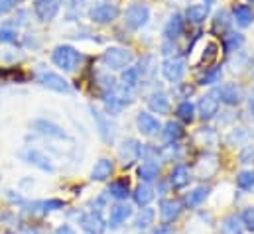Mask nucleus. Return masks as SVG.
<instances>
[{"label":"nucleus","instance_id":"33","mask_svg":"<svg viewBox=\"0 0 254 234\" xmlns=\"http://www.w3.org/2000/svg\"><path fill=\"white\" fill-rule=\"evenodd\" d=\"M221 231L225 234H241L245 231L241 217H239V215H229V217H225V219L221 221Z\"/></svg>","mask_w":254,"mask_h":234},{"label":"nucleus","instance_id":"5","mask_svg":"<svg viewBox=\"0 0 254 234\" xmlns=\"http://www.w3.org/2000/svg\"><path fill=\"white\" fill-rule=\"evenodd\" d=\"M77 225L87 234H103L107 231V223L101 215V211H87L77 215Z\"/></svg>","mask_w":254,"mask_h":234},{"label":"nucleus","instance_id":"39","mask_svg":"<svg viewBox=\"0 0 254 234\" xmlns=\"http://www.w3.org/2000/svg\"><path fill=\"white\" fill-rule=\"evenodd\" d=\"M237 187L241 191H253L254 189V172H241L237 176Z\"/></svg>","mask_w":254,"mask_h":234},{"label":"nucleus","instance_id":"24","mask_svg":"<svg viewBox=\"0 0 254 234\" xmlns=\"http://www.w3.org/2000/svg\"><path fill=\"white\" fill-rule=\"evenodd\" d=\"M156 193H154V187L150 183H140L134 191H132V199L138 207H148L152 201H154Z\"/></svg>","mask_w":254,"mask_h":234},{"label":"nucleus","instance_id":"15","mask_svg":"<svg viewBox=\"0 0 254 234\" xmlns=\"http://www.w3.org/2000/svg\"><path fill=\"white\" fill-rule=\"evenodd\" d=\"M60 12V0H36L34 14L40 22H52Z\"/></svg>","mask_w":254,"mask_h":234},{"label":"nucleus","instance_id":"32","mask_svg":"<svg viewBox=\"0 0 254 234\" xmlns=\"http://www.w3.org/2000/svg\"><path fill=\"white\" fill-rule=\"evenodd\" d=\"M221 75H223V67H221V65L205 67V73L199 77V85H203V87H211V85H217V83L221 81Z\"/></svg>","mask_w":254,"mask_h":234},{"label":"nucleus","instance_id":"34","mask_svg":"<svg viewBox=\"0 0 254 234\" xmlns=\"http://www.w3.org/2000/svg\"><path fill=\"white\" fill-rule=\"evenodd\" d=\"M243 44H245V36H243V34H237V32H227V34H223V48H225L227 54L237 52Z\"/></svg>","mask_w":254,"mask_h":234},{"label":"nucleus","instance_id":"27","mask_svg":"<svg viewBox=\"0 0 254 234\" xmlns=\"http://www.w3.org/2000/svg\"><path fill=\"white\" fill-rule=\"evenodd\" d=\"M233 18L241 28H247L254 22V12L249 4H235L233 6Z\"/></svg>","mask_w":254,"mask_h":234},{"label":"nucleus","instance_id":"11","mask_svg":"<svg viewBox=\"0 0 254 234\" xmlns=\"http://www.w3.org/2000/svg\"><path fill=\"white\" fill-rule=\"evenodd\" d=\"M119 8L115 6V4H111V2H105V4H99V6H93L91 8V12H89V16H91V20L93 22H97V24H113L117 18H119Z\"/></svg>","mask_w":254,"mask_h":234},{"label":"nucleus","instance_id":"29","mask_svg":"<svg viewBox=\"0 0 254 234\" xmlns=\"http://www.w3.org/2000/svg\"><path fill=\"white\" fill-rule=\"evenodd\" d=\"M109 195H111L113 199H117L119 203L127 201L128 197L132 195V193H130V183H128V179H117V181H113V183L109 185Z\"/></svg>","mask_w":254,"mask_h":234},{"label":"nucleus","instance_id":"2","mask_svg":"<svg viewBox=\"0 0 254 234\" xmlns=\"http://www.w3.org/2000/svg\"><path fill=\"white\" fill-rule=\"evenodd\" d=\"M103 61L111 71H125L132 65L134 54L127 48H109L103 54Z\"/></svg>","mask_w":254,"mask_h":234},{"label":"nucleus","instance_id":"21","mask_svg":"<svg viewBox=\"0 0 254 234\" xmlns=\"http://www.w3.org/2000/svg\"><path fill=\"white\" fill-rule=\"evenodd\" d=\"M191 172L188 166H184V164H180V166H176L174 170H172V174H170V187L172 189H184V187H188L191 183Z\"/></svg>","mask_w":254,"mask_h":234},{"label":"nucleus","instance_id":"20","mask_svg":"<svg viewBox=\"0 0 254 234\" xmlns=\"http://www.w3.org/2000/svg\"><path fill=\"white\" fill-rule=\"evenodd\" d=\"M113 174H115V162L109 158H101L95 162V166L91 170V179L93 181H107Z\"/></svg>","mask_w":254,"mask_h":234},{"label":"nucleus","instance_id":"48","mask_svg":"<svg viewBox=\"0 0 254 234\" xmlns=\"http://www.w3.org/2000/svg\"><path fill=\"white\" fill-rule=\"evenodd\" d=\"M203 4H207V6H211V4H215V0H203Z\"/></svg>","mask_w":254,"mask_h":234},{"label":"nucleus","instance_id":"6","mask_svg":"<svg viewBox=\"0 0 254 234\" xmlns=\"http://www.w3.org/2000/svg\"><path fill=\"white\" fill-rule=\"evenodd\" d=\"M20 158H22L26 164H30V166H34V168H38V170H42V172H48V174H54V172H56L52 160H50L44 152H40V150H36V148H26L24 152H20Z\"/></svg>","mask_w":254,"mask_h":234},{"label":"nucleus","instance_id":"23","mask_svg":"<svg viewBox=\"0 0 254 234\" xmlns=\"http://www.w3.org/2000/svg\"><path fill=\"white\" fill-rule=\"evenodd\" d=\"M148 107H150V111H154L158 115H168L170 113V97L164 91H154L152 95H148Z\"/></svg>","mask_w":254,"mask_h":234},{"label":"nucleus","instance_id":"4","mask_svg":"<svg viewBox=\"0 0 254 234\" xmlns=\"http://www.w3.org/2000/svg\"><path fill=\"white\" fill-rule=\"evenodd\" d=\"M103 101H105V107H107V113H111V115H117V113H121L123 109H127L128 105H132V99H130V95H128V91L123 87H117V89H113V91H107V93H103Z\"/></svg>","mask_w":254,"mask_h":234},{"label":"nucleus","instance_id":"28","mask_svg":"<svg viewBox=\"0 0 254 234\" xmlns=\"http://www.w3.org/2000/svg\"><path fill=\"white\" fill-rule=\"evenodd\" d=\"M138 177L142 183H152L160 177V166L156 162H150V160H144L140 166H138Z\"/></svg>","mask_w":254,"mask_h":234},{"label":"nucleus","instance_id":"46","mask_svg":"<svg viewBox=\"0 0 254 234\" xmlns=\"http://www.w3.org/2000/svg\"><path fill=\"white\" fill-rule=\"evenodd\" d=\"M154 234H176V233H174V229L170 225H162V227H158L154 231Z\"/></svg>","mask_w":254,"mask_h":234},{"label":"nucleus","instance_id":"22","mask_svg":"<svg viewBox=\"0 0 254 234\" xmlns=\"http://www.w3.org/2000/svg\"><path fill=\"white\" fill-rule=\"evenodd\" d=\"M209 193H211V187H209V185H199V187L191 189L190 193L186 195L184 205H186L188 209H197V207H201V205L207 201Z\"/></svg>","mask_w":254,"mask_h":234},{"label":"nucleus","instance_id":"31","mask_svg":"<svg viewBox=\"0 0 254 234\" xmlns=\"http://www.w3.org/2000/svg\"><path fill=\"white\" fill-rule=\"evenodd\" d=\"M34 128L40 132V134H46V136H52V138H67V134L64 132L62 126L54 124V122H48V120H36L34 122Z\"/></svg>","mask_w":254,"mask_h":234},{"label":"nucleus","instance_id":"10","mask_svg":"<svg viewBox=\"0 0 254 234\" xmlns=\"http://www.w3.org/2000/svg\"><path fill=\"white\" fill-rule=\"evenodd\" d=\"M24 207H26L24 211L28 215H32V217H46V215H50L54 211H62L65 207V203L60 201V199H50V201H34V203L24 205Z\"/></svg>","mask_w":254,"mask_h":234},{"label":"nucleus","instance_id":"44","mask_svg":"<svg viewBox=\"0 0 254 234\" xmlns=\"http://www.w3.org/2000/svg\"><path fill=\"white\" fill-rule=\"evenodd\" d=\"M12 6H14V2H12V0H0V16L8 14V12L12 10Z\"/></svg>","mask_w":254,"mask_h":234},{"label":"nucleus","instance_id":"40","mask_svg":"<svg viewBox=\"0 0 254 234\" xmlns=\"http://www.w3.org/2000/svg\"><path fill=\"white\" fill-rule=\"evenodd\" d=\"M217 54H219V46L215 44V42H211V44H207V48L203 50V56H201V61H199V65H211L215 59H217Z\"/></svg>","mask_w":254,"mask_h":234},{"label":"nucleus","instance_id":"43","mask_svg":"<svg viewBox=\"0 0 254 234\" xmlns=\"http://www.w3.org/2000/svg\"><path fill=\"white\" fill-rule=\"evenodd\" d=\"M239 160H241V164H253L254 162V146H245L243 150H241V154H239Z\"/></svg>","mask_w":254,"mask_h":234},{"label":"nucleus","instance_id":"42","mask_svg":"<svg viewBox=\"0 0 254 234\" xmlns=\"http://www.w3.org/2000/svg\"><path fill=\"white\" fill-rule=\"evenodd\" d=\"M16 30L14 28H10V26H4V28H0V42L2 44H10V42H16Z\"/></svg>","mask_w":254,"mask_h":234},{"label":"nucleus","instance_id":"16","mask_svg":"<svg viewBox=\"0 0 254 234\" xmlns=\"http://www.w3.org/2000/svg\"><path fill=\"white\" fill-rule=\"evenodd\" d=\"M136 126H138V132L142 136H156L162 130L160 120L154 117V115L146 113V111H142V113L136 115Z\"/></svg>","mask_w":254,"mask_h":234},{"label":"nucleus","instance_id":"47","mask_svg":"<svg viewBox=\"0 0 254 234\" xmlns=\"http://www.w3.org/2000/svg\"><path fill=\"white\" fill-rule=\"evenodd\" d=\"M251 115H253V118H254V93H253V97H251Z\"/></svg>","mask_w":254,"mask_h":234},{"label":"nucleus","instance_id":"7","mask_svg":"<svg viewBox=\"0 0 254 234\" xmlns=\"http://www.w3.org/2000/svg\"><path fill=\"white\" fill-rule=\"evenodd\" d=\"M142 158V144L136 138H127L119 148V160L123 166H132Z\"/></svg>","mask_w":254,"mask_h":234},{"label":"nucleus","instance_id":"38","mask_svg":"<svg viewBox=\"0 0 254 234\" xmlns=\"http://www.w3.org/2000/svg\"><path fill=\"white\" fill-rule=\"evenodd\" d=\"M136 69H138V73H140L142 83H144L146 79H152V77H154V73H156V67H154V58H152V56H146V58L140 61V65H138Z\"/></svg>","mask_w":254,"mask_h":234},{"label":"nucleus","instance_id":"37","mask_svg":"<svg viewBox=\"0 0 254 234\" xmlns=\"http://www.w3.org/2000/svg\"><path fill=\"white\" fill-rule=\"evenodd\" d=\"M140 83H142V79H140V73H138L136 67H128V69L123 71V87H125L127 91L136 89Z\"/></svg>","mask_w":254,"mask_h":234},{"label":"nucleus","instance_id":"18","mask_svg":"<svg viewBox=\"0 0 254 234\" xmlns=\"http://www.w3.org/2000/svg\"><path fill=\"white\" fill-rule=\"evenodd\" d=\"M217 95H219V101L229 105V107H235V105H239L243 101V91H241V87L237 83H227V85L219 87Z\"/></svg>","mask_w":254,"mask_h":234},{"label":"nucleus","instance_id":"12","mask_svg":"<svg viewBox=\"0 0 254 234\" xmlns=\"http://www.w3.org/2000/svg\"><path fill=\"white\" fill-rule=\"evenodd\" d=\"M162 75L172 83L182 81L186 75V61L182 58H166L162 63Z\"/></svg>","mask_w":254,"mask_h":234},{"label":"nucleus","instance_id":"49","mask_svg":"<svg viewBox=\"0 0 254 234\" xmlns=\"http://www.w3.org/2000/svg\"><path fill=\"white\" fill-rule=\"evenodd\" d=\"M12 2H14V4H18V2H24V0H12Z\"/></svg>","mask_w":254,"mask_h":234},{"label":"nucleus","instance_id":"1","mask_svg":"<svg viewBox=\"0 0 254 234\" xmlns=\"http://www.w3.org/2000/svg\"><path fill=\"white\" fill-rule=\"evenodd\" d=\"M83 59H85L83 54L77 52V50L71 48V46H58V48L54 50V54H52L54 65L60 67L62 71H67V73L75 71V69L83 63Z\"/></svg>","mask_w":254,"mask_h":234},{"label":"nucleus","instance_id":"8","mask_svg":"<svg viewBox=\"0 0 254 234\" xmlns=\"http://www.w3.org/2000/svg\"><path fill=\"white\" fill-rule=\"evenodd\" d=\"M219 107H221V101H219V95H217V89H215V91L203 95L195 109H197V115L203 120H211L219 113Z\"/></svg>","mask_w":254,"mask_h":234},{"label":"nucleus","instance_id":"14","mask_svg":"<svg viewBox=\"0 0 254 234\" xmlns=\"http://www.w3.org/2000/svg\"><path fill=\"white\" fill-rule=\"evenodd\" d=\"M134 215L132 207L128 203H117L111 207L109 211V221H107V227L111 229H121L123 225H127V221Z\"/></svg>","mask_w":254,"mask_h":234},{"label":"nucleus","instance_id":"13","mask_svg":"<svg viewBox=\"0 0 254 234\" xmlns=\"http://www.w3.org/2000/svg\"><path fill=\"white\" fill-rule=\"evenodd\" d=\"M184 213V203L178 199H162L160 201V219L164 225H170L180 219Z\"/></svg>","mask_w":254,"mask_h":234},{"label":"nucleus","instance_id":"17","mask_svg":"<svg viewBox=\"0 0 254 234\" xmlns=\"http://www.w3.org/2000/svg\"><path fill=\"white\" fill-rule=\"evenodd\" d=\"M91 115H93V120L97 124V132H99L101 140L107 142V144H111L115 140V126H113L111 118L105 117L103 113H99L97 109H91Z\"/></svg>","mask_w":254,"mask_h":234},{"label":"nucleus","instance_id":"26","mask_svg":"<svg viewBox=\"0 0 254 234\" xmlns=\"http://www.w3.org/2000/svg\"><path fill=\"white\" fill-rule=\"evenodd\" d=\"M186 136V130H184V126L178 122V120H170L166 126H164V130H162V138H164V142H168V144H176L178 140H182Z\"/></svg>","mask_w":254,"mask_h":234},{"label":"nucleus","instance_id":"25","mask_svg":"<svg viewBox=\"0 0 254 234\" xmlns=\"http://www.w3.org/2000/svg\"><path fill=\"white\" fill-rule=\"evenodd\" d=\"M154 221H156V211L154 209H150V207H142L140 209V213L134 217V231H148V229H152V225H154Z\"/></svg>","mask_w":254,"mask_h":234},{"label":"nucleus","instance_id":"19","mask_svg":"<svg viewBox=\"0 0 254 234\" xmlns=\"http://www.w3.org/2000/svg\"><path fill=\"white\" fill-rule=\"evenodd\" d=\"M184 28H186V18L176 12V14L166 22V26H164V38H166V42L178 40V38L184 34Z\"/></svg>","mask_w":254,"mask_h":234},{"label":"nucleus","instance_id":"35","mask_svg":"<svg viewBox=\"0 0 254 234\" xmlns=\"http://www.w3.org/2000/svg\"><path fill=\"white\" fill-rule=\"evenodd\" d=\"M229 28H231V16H229V12H225V10L217 12L215 18H213V32L223 36V34L229 32Z\"/></svg>","mask_w":254,"mask_h":234},{"label":"nucleus","instance_id":"41","mask_svg":"<svg viewBox=\"0 0 254 234\" xmlns=\"http://www.w3.org/2000/svg\"><path fill=\"white\" fill-rule=\"evenodd\" d=\"M241 221H243V227L247 231L254 233V207H247L243 213H241Z\"/></svg>","mask_w":254,"mask_h":234},{"label":"nucleus","instance_id":"45","mask_svg":"<svg viewBox=\"0 0 254 234\" xmlns=\"http://www.w3.org/2000/svg\"><path fill=\"white\" fill-rule=\"evenodd\" d=\"M56 234H77V233H75V229L71 225H62V227H58Z\"/></svg>","mask_w":254,"mask_h":234},{"label":"nucleus","instance_id":"9","mask_svg":"<svg viewBox=\"0 0 254 234\" xmlns=\"http://www.w3.org/2000/svg\"><path fill=\"white\" fill-rule=\"evenodd\" d=\"M38 83L42 87L50 89V91H56V93H69V83L62 75H58L54 71H48V69L38 71Z\"/></svg>","mask_w":254,"mask_h":234},{"label":"nucleus","instance_id":"36","mask_svg":"<svg viewBox=\"0 0 254 234\" xmlns=\"http://www.w3.org/2000/svg\"><path fill=\"white\" fill-rule=\"evenodd\" d=\"M176 117L180 118L182 122H186V124H191L195 120V105L190 103V101L180 103L178 109H176Z\"/></svg>","mask_w":254,"mask_h":234},{"label":"nucleus","instance_id":"30","mask_svg":"<svg viewBox=\"0 0 254 234\" xmlns=\"http://www.w3.org/2000/svg\"><path fill=\"white\" fill-rule=\"evenodd\" d=\"M209 8L211 6H207V4H193V6H190L186 10V16L184 18L190 24H203L207 20V16H209Z\"/></svg>","mask_w":254,"mask_h":234},{"label":"nucleus","instance_id":"3","mask_svg":"<svg viewBox=\"0 0 254 234\" xmlns=\"http://www.w3.org/2000/svg\"><path fill=\"white\" fill-rule=\"evenodd\" d=\"M150 20V8L142 2H134L125 10V24L130 30H140Z\"/></svg>","mask_w":254,"mask_h":234}]
</instances>
